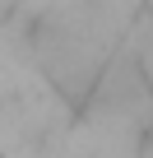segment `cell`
<instances>
[{
  "instance_id": "cell-1",
  "label": "cell",
  "mask_w": 153,
  "mask_h": 158,
  "mask_svg": "<svg viewBox=\"0 0 153 158\" xmlns=\"http://www.w3.org/2000/svg\"><path fill=\"white\" fill-rule=\"evenodd\" d=\"M111 51V19L102 0H70L37 23V60L70 98L93 89Z\"/></svg>"
}]
</instances>
